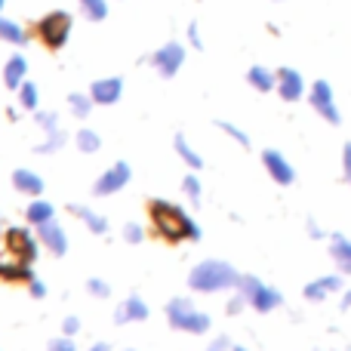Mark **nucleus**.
<instances>
[{
	"mask_svg": "<svg viewBox=\"0 0 351 351\" xmlns=\"http://www.w3.org/2000/svg\"><path fill=\"white\" fill-rule=\"evenodd\" d=\"M148 216H152V228L160 241L167 243H182V241H197L200 228L182 206L167 204V200L154 197L148 200Z\"/></svg>",
	"mask_w": 351,
	"mask_h": 351,
	"instance_id": "f257e3e1",
	"label": "nucleus"
},
{
	"mask_svg": "<svg viewBox=\"0 0 351 351\" xmlns=\"http://www.w3.org/2000/svg\"><path fill=\"white\" fill-rule=\"evenodd\" d=\"M237 280H241V274H237L228 262L206 259L191 271L188 284L197 293H219V290H228V287H237Z\"/></svg>",
	"mask_w": 351,
	"mask_h": 351,
	"instance_id": "f03ea898",
	"label": "nucleus"
},
{
	"mask_svg": "<svg viewBox=\"0 0 351 351\" xmlns=\"http://www.w3.org/2000/svg\"><path fill=\"white\" fill-rule=\"evenodd\" d=\"M71 25H74L71 12L53 10L37 22V37H40V43L47 49H62L68 43V37H71Z\"/></svg>",
	"mask_w": 351,
	"mask_h": 351,
	"instance_id": "7ed1b4c3",
	"label": "nucleus"
},
{
	"mask_svg": "<svg viewBox=\"0 0 351 351\" xmlns=\"http://www.w3.org/2000/svg\"><path fill=\"white\" fill-rule=\"evenodd\" d=\"M167 317H170V324L176 330H182V333H206V330H210V317L194 308L188 299H173V302L167 305Z\"/></svg>",
	"mask_w": 351,
	"mask_h": 351,
	"instance_id": "20e7f679",
	"label": "nucleus"
},
{
	"mask_svg": "<svg viewBox=\"0 0 351 351\" xmlns=\"http://www.w3.org/2000/svg\"><path fill=\"white\" fill-rule=\"evenodd\" d=\"M237 290H241V296L247 299L256 311H271L280 305V293L274 290V287L262 284V280L253 278V274H243V278L237 280Z\"/></svg>",
	"mask_w": 351,
	"mask_h": 351,
	"instance_id": "39448f33",
	"label": "nucleus"
},
{
	"mask_svg": "<svg viewBox=\"0 0 351 351\" xmlns=\"http://www.w3.org/2000/svg\"><path fill=\"white\" fill-rule=\"evenodd\" d=\"M308 102H311V108H315L327 123H342L339 105H336V99H333V86H330L327 80H315V84H311Z\"/></svg>",
	"mask_w": 351,
	"mask_h": 351,
	"instance_id": "423d86ee",
	"label": "nucleus"
},
{
	"mask_svg": "<svg viewBox=\"0 0 351 351\" xmlns=\"http://www.w3.org/2000/svg\"><path fill=\"white\" fill-rule=\"evenodd\" d=\"M182 62H185V47H182L179 40L164 43V47L154 49V56H152V65L160 77H173V74L182 68Z\"/></svg>",
	"mask_w": 351,
	"mask_h": 351,
	"instance_id": "0eeeda50",
	"label": "nucleus"
},
{
	"mask_svg": "<svg viewBox=\"0 0 351 351\" xmlns=\"http://www.w3.org/2000/svg\"><path fill=\"white\" fill-rule=\"evenodd\" d=\"M6 253H10L12 259H22V262H28V265H34V259H37L34 234H31L28 228H10L6 231Z\"/></svg>",
	"mask_w": 351,
	"mask_h": 351,
	"instance_id": "6e6552de",
	"label": "nucleus"
},
{
	"mask_svg": "<svg viewBox=\"0 0 351 351\" xmlns=\"http://www.w3.org/2000/svg\"><path fill=\"white\" fill-rule=\"evenodd\" d=\"M127 182H130V164L117 160L114 167H108V170H105V173L96 179V185H93V194H99V197H108V194L121 191Z\"/></svg>",
	"mask_w": 351,
	"mask_h": 351,
	"instance_id": "1a4fd4ad",
	"label": "nucleus"
},
{
	"mask_svg": "<svg viewBox=\"0 0 351 351\" xmlns=\"http://www.w3.org/2000/svg\"><path fill=\"white\" fill-rule=\"evenodd\" d=\"M262 164H265V170L271 173V179L278 182V185H293V182H296V170L290 167V160L280 152H274V148H268V152L262 154Z\"/></svg>",
	"mask_w": 351,
	"mask_h": 351,
	"instance_id": "9d476101",
	"label": "nucleus"
},
{
	"mask_svg": "<svg viewBox=\"0 0 351 351\" xmlns=\"http://www.w3.org/2000/svg\"><path fill=\"white\" fill-rule=\"evenodd\" d=\"M278 93L284 102H299L305 96V80L296 68H280L278 71Z\"/></svg>",
	"mask_w": 351,
	"mask_h": 351,
	"instance_id": "9b49d317",
	"label": "nucleus"
},
{
	"mask_svg": "<svg viewBox=\"0 0 351 351\" xmlns=\"http://www.w3.org/2000/svg\"><path fill=\"white\" fill-rule=\"evenodd\" d=\"M37 237H40L43 247H47L53 256H65L68 253V234L53 222V219L43 222V225H37Z\"/></svg>",
	"mask_w": 351,
	"mask_h": 351,
	"instance_id": "f8f14e48",
	"label": "nucleus"
},
{
	"mask_svg": "<svg viewBox=\"0 0 351 351\" xmlns=\"http://www.w3.org/2000/svg\"><path fill=\"white\" fill-rule=\"evenodd\" d=\"M121 93H123V80L121 77H99L96 84L90 86L93 102H99V105H114L117 99H121Z\"/></svg>",
	"mask_w": 351,
	"mask_h": 351,
	"instance_id": "ddd939ff",
	"label": "nucleus"
},
{
	"mask_svg": "<svg viewBox=\"0 0 351 351\" xmlns=\"http://www.w3.org/2000/svg\"><path fill=\"white\" fill-rule=\"evenodd\" d=\"M0 280H3V284H31L34 271H31V265L22 259H6V262H0Z\"/></svg>",
	"mask_w": 351,
	"mask_h": 351,
	"instance_id": "4468645a",
	"label": "nucleus"
},
{
	"mask_svg": "<svg viewBox=\"0 0 351 351\" xmlns=\"http://www.w3.org/2000/svg\"><path fill=\"white\" fill-rule=\"evenodd\" d=\"M339 290H342V278L339 274H327V278H317V280H311V284L305 287V299L321 302V299H327L330 293H339Z\"/></svg>",
	"mask_w": 351,
	"mask_h": 351,
	"instance_id": "2eb2a0df",
	"label": "nucleus"
},
{
	"mask_svg": "<svg viewBox=\"0 0 351 351\" xmlns=\"http://www.w3.org/2000/svg\"><path fill=\"white\" fill-rule=\"evenodd\" d=\"M25 74H28V59H25L22 53L10 56L3 65V84L10 86V90H19V86L25 84Z\"/></svg>",
	"mask_w": 351,
	"mask_h": 351,
	"instance_id": "dca6fc26",
	"label": "nucleus"
},
{
	"mask_svg": "<svg viewBox=\"0 0 351 351\" xmlns=\"http://www.w3.org/2000/svg\"><path fill=\"white\" fill-rule=\"evenodd\" d=\"M148 317V305L142 302V296H130L121 308L114 311V321L117 324H130V321H145Z\"/></svg>",
	"mask_w": 351,
	"mask_h": 351,
	"instance_id": "f3484780",
	"label": "nucleus"
},
{
	"mask_svg": "<svg viewBox=\"0 0 351 351\" xmlns=\"http://www.w3.org/2000/svg\"><path fill=\"white\" fill-rule=\"evenodd\" d=\"M247 80H250V86H253V90H259V93L278 90V74L268 71L265 65H253V68H250V71H247Z\"/></svg>",
	"mask_w": 351,
	"mask_h": 351,
	"instance_id": "a211bd4d",
	"label": "nucleus"
},
{
	"mask_svg": "<svg viewBox=\"0 0 351 351\" xmlns=\"http://www.w3.org/2000/svg\"><path fill=\"white\" fill-rule=\"evenodd\" d=\"M330 253H333L336 265H339V271L351 274V241L342 234H333V243H330Z\"/></svg>",
	"mask_w": 351,
	"mask_h": 351,
	"instance_id": "6ab92c4d",
	"label": "nucleus"
},
{
	"mask_svg": "<svg viewBox=\"0 0 351 351\" xmlns=\"http://www.w3.org/2000/svg\"><path fill=\"white\" fill-rule=\"evenodd\" d=\"M12 185L19 188V191H25V194H43V179L37 173H31V170H16L12 173Z\"/></svg>",
	"mask_w": 351,
	"mask_h": 351,
	"instance_id": "aec40b11",
	"label": "nucleus"
},
{
	"mask_svg": "<svg viewBox=\"0 0 351 351\" xmlns=\"http://www.w3.org/2000/svg\"><path fill=\"white\" fill-rule=\"evenodd\" d=\"M0 40L12 43V47H22V43L28 40V31H25L19 22H12V19L0 16Z\"/></svg>",
	"mask_w": 351,
	"mask_h": 351,
	"instance_id": "412c9836",
	"label": "nucleus"
},
{
	"mask_svg": "<svg viewBox=\"0 0 351 351\" xmlns=\"http://www.w3.org/2000/svg\"><path fill=\"white\" fill-rule=\"evenodd\" d=\"M71 210H74V216H80V219H84V222H86V228H93V231H96V234H105V231H108V219H105V216H99V213L86 210V206H80V204H74Z\"/></svg>",
	"mask_w": 351,
	"mask_h": 351,
	"instance_id": "4be33fe9",
	"label": "nucleus"
},
{
	"mask_svg": "<svg viewBox=\"0 0 351 351\" xmlns=\"http://www.w3.org/2000/svg\"><path fill=\"white\" fill-rule=\"evenodd\" d=\"M25 219H28L31 225H43L53 219V204H47V200H31L28 210H25Z\"/></svg>",
	"mask_w": 351,
	"mask_h": 351,
	"instance_id": "5701e85b",
	"label": "nucleus"
},
{
	"mask_svg": "<svg viewBox=\"0 0 351 351\" xmlns=\"http://www.w3.org/2000/svg\"><path fill=\"white\" fill-rule=\"evenodd\" d=\"M77 3L90 22H105L108 19V0H77Z\"/></svg>",
	"mask_w": 351,
	"mask_h": 351,
	"instance_id": "b1692460",
	"label": "nucleus"
},
{
	"mask_svg": "<svg viewBox=\"0 0 351 351\" xmlns=\"http://www.w3.org/2000/svg\"><path fill=\"white\" fill-rule=\"evenodd\" d=\"M176 152L182 154V160H185V164L191 167V170H200V167H204V160H200V154L194 152L191 145H188V142H185V136H176Z\"/></svg>",
	"mask_w": 351,
	"mask_h": 351,
	"instance_id": "393cba45",
	"label": "nucleus"
},
{
	"mask_svg": "<svg viewBox=\"0 0 351 351\" xmlns=\"http://www.w3.org/2000/svg\"><path fill=\"white\" fill-rule=\"evenodd\" d=\"M68 105H71V111L77 117H86L93 111V96H84V93H71L68 96Z\"/></svg>",
	"mask_w": 351,
	"mask_h": 351,
	"instance_id": "a878e982",
	"label": "nucleus"
},
{
	"mask_svg": "<svg viewBox=\"0 0 351 351\" xmlns=\"http://www.w3.org/2000/svg\"><path fill=\"white\" fill-rule=\"evenodd\" d=\"M99 145H102V139H99V133H93V130H80L77 133V148L84 154H93L99 152Z\"/></svg>",
	"mask_w": 351,
	"mask_h": 351,
	"instance_id": "bb28decb",
	"label": "nucleus"
},
{
	"mask_svg": "<svg viewBox=\"0 0 351 351\" xmlns=\"http://www.w3.org/2000/svg\"><path fill=\"white\" fill-rule=\"evenodd\" d=\"M19 102H22V108H28V111L37 108V86L31 84V80H25V84L19 86Z\"/></svg>",
	"mask_w": 351,
	"mask_h": 351,
	"instance_id": "cd10ccee",
	"label": "nucleus"
},
{
	"mask_svg": "<svg viewBox=\"0 0 351 351\" xmlns=\"http://www.w3.org/2000/svg\"><path fill=\"white\" fill-rule=\"evenodd\" d=\"M219 130H225V133H228L234 142H241L243 148H250V136L243 133L241 127H234V123H228V121H219Z\"/></svg>",
	"mask_w": 351,
	"mask_h": 351,
	"instance_id": "c85d7f7f",
	"label": "nucleus"
},
{
	"mask_svg": "<svg viewBox=\"0 0 351 351\" xmlns=\"http://www.w3.org/2000/svg\"><path fill=\"white\" fill-rule=\"evenodd\" d=\"M182 191L191 197V204H200V182L194 179V176H185V182H182Z\"/></svg>",
	"mask_w": 351,
	"mask_h": 351,
	"instance_id": "c756f323",
	"label": "nucleus"
},
{
	"mask_svg": "<svg viewBox=\"0 0 351 351\" xmlns=\"http://www.w3.org/2000/svg\"><path fill=\"white\" fill-rule=\"evenodd\" d=\"M142 234H145V231H142V225H136V222L123 225V237H127L130 243H139V241H142Z\"/></svg>",
	"mask_w": 351,
	"mask_h": 351,
	"instance_id": "7c9ffc66",
	"label": "nucleus"
},
{
	"mask_svg": "<svg viewBox=\"0 0 351 351\" xmlns=\"http://www.w3.org/2000/svg\"><path fill=\"white\" fill-rule=\"evenodd\" d=\"M37 123H40V127H47L49 133H56V130H59V121H56V114H47V111H37Z\"/></svg>",
	"mask_w": 351,
	"mask_h": 351,
	"instance_id": "2f4dec72",
	"label": "nucleus"
},
{
	"mask_svg": "<svg viewBox=\"0 0 351 351\" xmlns=\"http://www.w3.org/2000/svg\"><path fill=\"white\" fill-rule=\"evenodd\" d=\"M86 290H90V293H96V296H102V299L111 293V290H108V284H105V280H99V278H93L90 284H86Z\"/></svg>",
	"mask_w": 351,
	"mask_h": 351,
	"instance_id": "473e14b6",
	"label": "nucleus"
},
{
	"mask_svg": "<svg viewBox=\"0 0 351 351\" xmlns=\"http://www.w3.org/2000/svg\"><path fill=\"white\" fill-rule=\"evenodd\" d=\"M188 40H191V47H194V49H204V40H200V28H197V22L188 25Z\"/></svg>",
	"mask_w": 351,
	"mask_h": 351,
	"instance_id": "72a5a7b5",
	"label": "nucleus"
},
{
	"mask_svg": "<svg viewBox=\"0 0 351 351\" xmlns=\"http://www.w3.org/2000/svg\"><path fill=\"white\" fill-rule=\"evenodd\" d=\"M49 351H77V348H74V342L68 339V336H62V339L49 342Z\"/></svg>",
	"mask_w": 351,
	"mask_h": 351,
	"instance_id": "f704fd0d",
	"label": "nucleus"
},
{
	"mask_svg": "<svg viewBox=\"0 0 351 351\" xmlns=\"http://www.w3.org/2000/svg\"><path fill=\"white\" fill-rule=\"evenodd\" d=\"M342 173H346V179H348V185H351V142L342 148Z\"/></svg>",
	"mask_w": 351,
	"mask_h": 351,
	"instance_id": "c9c22d12",
	"label": "nucleus"
},
{
	"mask_svg": "<svg viewBox=\"0 0 351 351\" xmlns=\"http://www.w3.org/2000/svg\"><path fill=\"white\" fill-rule=\"evenodd\" d=\"M62 330H65V336H74V333H77V330H80V321H77V317H65V324H62Z\"/></svg>",
	"mask_w": 351,
	"mask_h": 351,
	"instance_id": "e433bc0d",
	"label": "nucleus"
},
{
	"mask_svg": "<svg viewBox=\"0 0 351 351\" xmlns=\"http://www.w3.org/2000/svg\"><path fill=\"white\" fill-rule=\"evenodd\" d=\"M31 296H34V299L47 296V287H43V284H40V280H37V278H34V280H31Z\"/></svg>",
	"mask_w": 351,
	"mask_h": 351,
	"instance_id": "4c0bfd02",
	"label": "nucleus"
},
{
	"mask_svg": "<svg viewBox=\"0 0 351 351\" xmlns=\"http://www.w3.org/2000/svg\"><path fill=\"white\" fill-rule=\"evenodd\" d=\"M243 302H247V299H243V296L231 299V302H228V315H237V311H241V308H243Z\"/></svg>",
	"mask_w": 351,
	"mask_h": 351,
	"instance_id": "58836bf2",
	"label": "nucleus"
},
{
	"mask_svg": "<svg viewBox=\"0 0 351 351\" xmlns=\"http://www.w3.org/2000/svg\"><path fill=\"white\" fill-rule=\"evenodd\" d=\"M225 348H228V339H225V336H219V339L213 342V346L206 348V351H225Z\"/></svg>",
	"mask_w": 351,
	"mask_h": 351,
	"instance_id": "ea45409f",
	"label": "nucleus"
},
{
	"mask_svg": "<svg viewBox=\"0 0 351 351\" xmlns=\"http://www.w3.org/2000/svg\"><path fill=\"white\" fill-rule=\"evenodd\" d=\"M342 308H351V287H348V290H346V296H342Z\"/></svg>",
	"mask_w": 351,
	"mask_h": 351,
	"instance_id": "a19ab883",
	"label": "nucleus"
},
{
	"mask_svg": "<svg viewBox=\"0 0 351 351\" xmlns=\"http://www.w3.org/2000/svg\"><path fill=\"white\" fill-rule=\"evenodd\" d=\"M90 351H111V346H108V342H99V346H93Z\"/></svg>",
	"mask_w": 351,
	"mask_h": 351,
	"instance_id": "79ce46f5",
	"label": "nucleus"
},
{
	"mask_svg": "<svg viewBox=\"0 0 351 351\" xmlns=\"http://www.w3.org/2000/svg\"><path fill=\"white\" fill-rule=\"evenodd\" d=\"M234 351H250V348H241V346H237V348H234Z\"/></svg>",
	"mask_w": 351,
	"mask_h": 351,
	"instance_id": "37998d69",
	"label": "nucleus"
},
{
	"mask_svg": "<svg viewBox=\"0 0 351 351\" xmlns=\"http://www.w3.org/2000/svg\"><path fill=\"white\" fill-rule=\"evenodd\" d=\"M3 3H6V0H0V10H3Z\"/></svg>",
	"mask_w": 351,
	"mask_h": 351,
	"instance_id": "c03bdc74",
	"label": "nucleus"
}]
</instances>
